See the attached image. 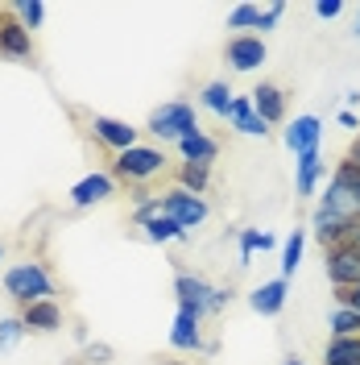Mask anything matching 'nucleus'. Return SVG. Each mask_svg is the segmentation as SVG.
Instances as JSON below:
<instances>
[{"label":"nucleus","instance_id":"31","mask_svg":"<svg viewBox=\"0 0 360 365\" xmlns=\"http://www.w3.org/2000/svg\"><path fill=\"white\" fill-rule=\"evenodd\" d=\"M83 357H88V365H108L112 361V344H88Z\"/></svg>","mask_w":360,"mask_h":365},{"label":"nucleus","instance_id":"10","mask_svg":"<svg viewBox=\"0 0 360 365\" xmlns=\"http://www.w3.org/2000/svg\"><path fill=\"white\" fill-rule=\"evenodd\" d=\"M0 54H4V58H17V63L33 58V34H29L13 13L0 17Z\"/></svg>","mask_w":360,"mask_h":365},{"label":"nucleus","instance_id":"36","mask_svg":"<svg viewBox=\"0 0 360 365\" xmlns=\"http://www.w3.org/2000/svg\"><path fill=\"white\" fill-rule=\"evenodd\" d=\"M339 125H344V129H360L356 113H348V108H339Z\"/></svg>","mask_w":360,"mask_h":365},{"label":"nucleus","instance_id":"8","mask_svg":"<svg viewBox=\"0 0 360 365\" xmlns=\"http://www.w3.org/2000/svg\"><path fill=\"white\" fill-rule=\"evenodd\" d=\"M112 195H116V175L95 170V175H88V179H79L70 187V207H95L104 200H112Z\"/></svg>","mask_w":360,"mask_h":365},{"label":"nucleus","instance_id":"9","mask_svg":"<svg viewBox=\"0 0 360 365\" xmlns=\"http://www.w3.org/2000/svg\"><path fill=\"white\" fill-rule=\"evenodd\" d=\"M91 133H95L100 145H108V150H116V154H125V150L141 145L133 125H129V120H116V116H91Z\"/></svg>","mask_w":360,"mask_h":365},{"label":"nucleus","instance_id":"2","mask_svg":"<svg viewBox=\"0 0 360 365\" xmlns=\"http://www.w3.org/2000/svg\"><path fill=\"white\" fill-rule=\"evenodd\" d=\"M166 170H170V162H166V154H162L158 145H133V150L116 154V162H112V175L125 179L129 187H137V191H145Z\"/></svg>","mask_w":360,"mask_h":365},{"label":"nucleus","instance_id":"18","mask_svg":"<svg viewBox=\"0 0 360 365\" xmlns=\"http://www.w3.org/2000/svg\"><path fill=\"white\" fill-rule=\"evenodd\" d=\"M323 365H360V336H332L323 349Z\"/></svg>","mask_w":360,"mask_h":365},{"label":"nucleus","instance_id":"12","mask_svg":"<svg viewBox=\"0 0 360 365\" xmlns=\"http://www.w3.org/2000/svg\"><path fill=\"white\" fill-rule=\"evenodd\" d=\"M319 137H323V120L319 116H294L290 125H286V150H290L294 158L298 154H307V150H319Z\"/></svg>","mask_w":360,"mask_h":365},{"label":"nucleus","instance_id":"17","mask_svg":"<svg viewBox=\"0 0 360 365\" xmlns=\"http://www.w3.org/2000/svg\"><path fill=\"white\" fill-rule=\"evenodd\" d=\"M179 154H182V162H203V166H211V162L220 158V141L199 129V133H191V137L179 141Z\"/></svg>","mask_w":360,"mask_h":365},{"label":"nucleus","instance_id":"34","mask_svg":"<svg viewBox=\"0 0 360 365\" xmlns=\"http://www.w3.org/2000/svg\"><path fill=\"white\" fill-rule=\"evenodd\" d=\"M336 303H339V307H352V312H360V287H352V291H336Z\"/></svg>","mask_w":360,"mask_h":365},{"label":"nucleus","instance_id":"30","mask_svg":"<svg viewBox=\"0 0 360 365\" xmlns=\"http://www.w3.org/2000/svg\"><path fill=\"white\" fill-rule=\"evenodd\" d=\"M282 17H286V4H282V0H277V4H265V9H261V25H257V29L265 34V29H273Z\"/></svg>","mask_w":360,"mask_h":365},{"label":"nucleus","instance_id":"6","mask_svg":"<svg viewBox=\"0 0 360 365\" xmlns=\"http://www.w3.org/2000/svg\"><path fill=\"white\" fill-rule=\"evenodd\" d=\"M174 295H179V307L195 312V316H211V295H216V287H211L207 278L179 270L174 274Z\"/></svg>","mask_w":360,"mask_h":365},{"label":"nucleus","instance_id":"13","mask_svg":"<svg viewBox=\"0 0 360 365\" xmlns=\"http://www.w3.org/2000/svg\"><path fill=\"white\" fill-rule=\"evenodd\" d=\"M327 175V162L319 150H307V154H298L294 158V191L307 200V195H315L319 191V179Z\"/></svg>","mask_w":360,"mask_h":365},{"label":"nucleus","instance_id":"26","mask_svg":"<svg viewBox=\"0 0 360 365\" xmlns=\"http://www.w3.org/2000/svg\"><path fill=\"white\" fill-rule=\"evenodd\" d=\"M9 13H13L29 34H33V29H42V21H46V4H42V0H17Z\"/></svg>","mask_w":360,"mask_h":365},{"label":"nucleus","instance_id":"11","mask_svg":"<svg viewBox=\"0 0 360 365\" xmlns=\"http://www.w3.org/2000/svg\"><path fill=\"white\" fill-rule=\"evenodd\" d=\"M21 324H25V332L50 336V332H58V328H63V303H58V299L29 303V307H21Z\"/></svg>","mask_w":360,"mask_h":365},{"label":"nucleus","instance_id":"20","mask_svg":"<svg viewBox=\"0 0 360 365\" xmlns=\"http://www.w3.org/2000/svg\"><path fill=\"white\" fill-rule=\"evenodd\" d=\"M327 182H336L339 191L352 200V204L360 207V162H352V158H339L336 162V170H332V179Z\"/></svg>","mask_w":360,"mask_h":365},{"label":"nucleus","instance_id":"24","mask_svg":"<svg viewBox=\"0 0 360 365\" xmlns=\"http://www.w3.org/2000/svg\"><path fill=\"white\" fill-rule=\"evenodd\" d=\"M273 245H277V241H273V232H261V228H240V262H236V266H248L257 250L265 253V250H273Z\"/></svg>","mask_w":360,"mask_h":365},{"label":"nucleus","instance_id":"7","mask_svg":"<svg viewBox=\"0 0 360 365\" xmlns=\"http://www.w3.org/2000/svg\"><path fill=\"white\" fill-rule=\"evenodd\" d=\"M170 344H174L179 353H211V349H216V341H203V316L186 312V307H179V316H174Z\"/></svg>","mask_w":360,"mask_h":365},{"label":"nucleus","instance_id":"5","mask_svg":"<svg viewBox=\"0 0 360 365\" xmlns=\"http://www.w3.org/2000/svg\"><path fill=\"white\" fill-rule=\"evenodd\" d=\"M224 58H228V67L236 71V75H248V71H257L265 58H270V50H265V38H261V34H232Z\"/></svg>","mask_w":360,"mask_h":365},{"label":"nucleus","instance_id":"15","mask_svg":"<svg viewBox=\"0 0 360 365\" xmlns=\"http://www.w3.org/2000/svg\"><path fill=\"white\" fill-rule=\"evenodd\" d=\"M224 120L236 129V133H245V137H265L270 133V125H265V120L257 116V108H253V96H236Z\"/></svg>","mask_w":360,"mask_h":365},{"label":"nucleus","instance_id":"19","mask_svg":"<svg viewBox=\"0 0 360 365\" xmlns=\"http://www.w3.org/2000/svg\"><path fill=\"white\" fill-rule=\"evenodd\" d=\"M141 237L154 241V245H170V241H186V228H179L166 212H162V216H154V220L141 225Z\"/></svg>","mask_w":360,"mask_h":365},{"label":"nucleus","instance_id":"41","mask_svg":"<svg viewBox=\"0 0 360 365\" xmlns=\"http://www.w3.org/2000/svg\"><path fill=\"white\" fill-rule=\"evenodd\" d=\"M0 262H4V245H0Z\"/></svg>","mask_w":360,"mask_h":365},{"label":"nucleus","instance_id":"37","mask_svg":"<svg viewBox=\"0 0 360 365\" xmlns=\"http://www.w3.org/2000/svg\"><path fill=\"white\" fill-rule=\"evenodd\" d=\"M360 104V91H348V96H344V108H348V113H352V108H356Z\"/></svg>","mask_w":360,"mask_h":365},{"label":"nucleus","instance_id":"23","mask_svg":"<svg viewBox=\"0 0 360 365\" xmlns=\"http://www.w3.org/2000/svg\"><path fill=\"white\" fill-rule=\"evenodd\" d=\"M302 250H307V232L302 228H294L290 237L282 241V278L290 282L294 270H298V262H302Z\"/></svg>","mask_w":360,"mask_h":365},{"label":"nucleus","instance_id":"29","mask_svg":"<svg viewBox=\"0 0 360 365\" xmlns=\"http://www.w3.org/2000/svg\"><path fill=\"white\" fill-rule=\"evenodd\" d=\"M154 216H162V195H154V200H145V204H137V212H133V225L141 228L145 220H154Z\"/></svg>","mask_w":360,"mask_h":365},{"label":"nucleus","instance_id":"16","mask_svg":"<svg viewBox=\"0 0 360 365\" xmlns=\"http://www.w3.org/2000/svg\"><path fill=\"white\" fill-rule=\"evenodd\" d=\"M253 108H257V116H261L265 125L286 120V91L277 88V83H261V88L253 91Z\"/></svg>","mask_w":360,"mask_h":365},{"label":"nucleus","instance_id":"3","mask_svg":"<svg viewBox=\"0 0 360 365\" xmlns=\"http://www.w3.org/2000/svg\"><path fill=\"white\" fill-rule=\"evenodd\" d=\"M154 137H162V141H174L179 145L182 137L199 133V120H195V108L186 104V100H166V104H158L154 113H149V125H145Z\"/></svg>","mask_w":360,"mask_h":365},{"label":"nucleus","instance_id":"22","mask_svg":"<svg viewBox=\"0 0 360 365\" xmlns=\"http://www.w3.org/2000/svg\"><path fill=\"white\" fill-rule=\"evenodd\" d=\"M179 187L191 191V195H203V191L211 187V166H203V162H182L179 166Z\"/></svg>","mask_w":360,"mask_h":365},{"label":"nucleus","instance_id":"4","mask_svg":"<svg viewBox=\"0 0 360 365\" xmlns=\"http://www.w3.org/2000/svg\"><path fill=\"white\" fill-rule=\"evenodd\" d=\"M162 212L174 220L179 228H199L207 216H211V207L203 195H191V191H182V187H170V191H162Z\"/></svg>","mask_w":360,"mask_h":365},{"label":"nucleus","instance_id":"1","mask_svg":"<svg viewBox=\"0 0 360 365\" xmlns=\"http://www.w3.org/2000/svg\"><path fill=\"white\" fill-rule=\"evenodd\" d=\"M4 295L13 299V303H42V299H54V278L46 270L42 262H33V257H25L17 266H9L4 270Z\"/></svg>","mask_w":360,"mask_h":365},{"label":"nucleus","instance_id":"40","mask_svg":"<svg viewBox=\"0 0 360 365\" xmlns=\"http://www.w3.org/2000/svg\"><path fill=\"white\" fill-rule=\"evenodd\" d=\"M162 365H186V361H162Z\"/></svg>","mask_w":360,"mask_h":365},{"label":"nucleus","instance_id":"27","mask_svg":"<svg viewBox=\"0 0 360 365\" xmlns=\"http://www.w3.org/2000/svg\"><path fill=\"white\" fill-rule=\"evenodd\" d=\"M257 25H261V4H236V9L228 13V29L248 34V29H257Z\"/></svg>","mask_w":360,"mask_h":365},{"label":"nucleus","instance_id":"39","mask_svg":"<svg viewBox=\"0 0 360 365\" xmlns=\"http://www.w3.org/2000/svg\"><path fill=\"white\" fill-rule=\"evenodd\" d=\"M356 38H360V13H356Z\"/></svg>","mask_w":360,"mask_h":365},{"label":"nucleus","instance_id":"25","mask_svg":"<svg viewBox=\"0 0 360 365\" xmlns=\"http://www.w3.org/2000/svg\"><path fill=\"white\" fill-rule=\"evenodd\" d=\"M327 332H332V336H360V312L336 303V312L327 316Z\"/></svg>","mask_w":360,"mask_h":365},{"label":"nucleus","instance_id":"33","mask_svg":"<svg viewBox=\"0 0 360 365\" xmlns=\"http://www.w3.org/2000/svg\"><path fill=\"white\" fill-rule=\"evenodd\" d=\"M344 245L360 253V216L356 220H348V228H344Z\"/></svg>","mask_w":360,"mask_h":365},{"label":"nucleus","instance_id":"32","mask_svg":"<svg viewBox=\"0 0 360 365\" xmlns=\"http://www.w3.org/2000/svg\"><path fill=\"white\" fill-rule=\"evenodd\" d=\"M315 13L323 17V21H332V17L344 13V0H315Z\"/></svg>","mask_w":360,"mask_h":365},{"label":"nucleus","instance_id":"14","mask_svg":"<svg viewBox=\"0 0 360 365\" xmlns=\"http://www.w3.org/2000/svg\"><path fill=\"white\" fill-rule=\"evenodd\" d=\"M286 295H290V282H286V278H270V282L253 287L248 307H253L257 316H277V312L286 307Z\"/></svg>","mask_w":360,"mask_h":365},{"label":"nucleus","instance_id":"21","mask_svg":"<svg viewBox=\"0 0 360 365\" xmlns=\"http://www.w3.org/2000/svg\"><path fill=\"white\" fill-rule=\"evenodd\" d=\"M232 100H236V91L228 88V79H216V83H207V88L199 91V104L207 108V113H216V116H228Z\"/></svg>","mask_w":360,"mask_h":365},{"label":"nucleus","instance_id":"35","mask_svg":"<svg viewBox=\"0 0 360 365\" xmlns=\"http://www.w3.org/2000/svg\"><path fill=\"white\" fill-rule=\"evenodd\" d=\"M228 303H232V291H228V287H216V295H211V316H220Z\"/></svg>","mask_w":360,"mask_h":365},{"label":"nucleus","instance_id":"28","mask_svg":"<svg viewBox=\"0 0 360 365\" xmlns=\"http://www.w3.org/2000/svg\"><path fill=\"white\" fill-rule=\"evenodd\" d=\"M21 336H29V332H25V324H21V316H4V319H0V353L17 349Z\"/></svg>","mask_w":360,"mask_h":365},{"label":"nucleus","instance_id":"38","mask_svg":"<svg viewBox=\"0 0 360 365\" xmlns=\"http://www.w3.org/2000/svg\"><path fill=\"white\" fill-rule=\"evenodd\" d=\"M282 365H307V361H298V357H286V361H282Z\"/></svg>","mask_w":360,"mask_h":365}]
</instances>
